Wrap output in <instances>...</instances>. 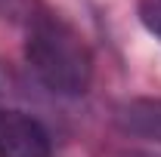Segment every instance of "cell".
I'll return each mask as SVG.
<instances>
[{
    "instance_id": "6da1fadb",
    "label": "cell",
    "mask_w": 161,
    "mask_h": 157,
    "mask_svg": "<svg viewBox=\"0 0 161 157\" xmlns=\"http://www.w3.org/2000/svg\"><path fill=\"white\" fill-rule=\"evenodd\" d=\"M25 62L56 96L78 99L93 80V53L75 25L56 13H34L25 34Z\"/></svg>"
},
{
    "instance_id": "7a4b0ae2",
    "label": "cell",
    "mask_w": 161,
    "mask_h": 157,
    "mask_svg": "<svg viewBox=\"0 0 161 157\" xmlns=\"http://www.w3.org/2000/svg\"><path fill=\"white\" fill-rule=\"evenodd\" d=\"M0 157H53L47 126L25 111L0 108Z\"/></svg>"
},
{
    "instance_id": "3957f363",
    "label": "cell",
    "mask_w": 161,
    "mask_h": 157,
    "mask_svg": "<svg viewBox=\"0 0 161 157\" xmlns=\"http://www.w3.org/2000/svg\"><path fill=\"white\" fill-rule=\"evenodd\" d=\"M121 133L149 142H161V99H130L115 111Z\"/></svg>"
},
{
    "instance_id": "277c9868",
    "label": "cell",
    "mask_w": 161,
    "mask_h": 157,
    "mask_svg": "<svg viewBox=\"0 0 161 157\" xmlns=\"http://www.w3.org/2000/svg\"><path fill=\"white\" fill-rule=\"evenodd\" d=\"M140 22L161 40V0H140Z\"/></svg>"
},
{
    "instance_id": "5b68a950",
    "label": "cell",
    "mask_w": 161,
    "mask_h": 157,
    "mask_svg": "<svg viewBox=\"0 0 161 157\" xmlns=\"http://www.w3.org/2000/svg\"><path fill=\"white\" fill-rule=\"evenodd\" d=\"M124 157H161V154H152V151H130V154H124Z\"/></svg>"
}]
</instances>
